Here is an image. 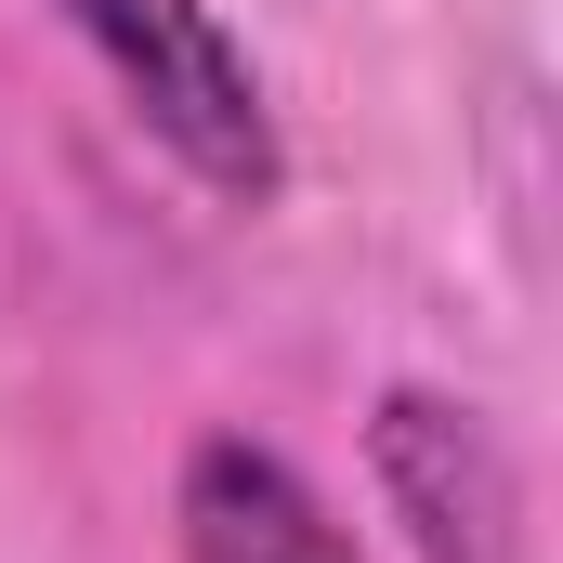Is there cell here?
<instances>
[{
    "label": "cell",
    "mask_w": 563,
    "mask_h": 563,
    "mask_svg": "<svg viewBox=\"0 0 563 563\" xmlns=\"http://www.w3.org/2000/svg\"><path fill=\"white\" fill-rule=\"evenodd\" d=\"M66 40L119 79V106L144 119V144L210 184L223 210H263L288 184V144H276V92L250 66V40L223 26V0H53Z\"/></svg>",
    "instance_id": "1"
},
{
    "label": "cell",
    "mask_w": 563,
    "mask_h": 563,
    "mask_svg": "<svg viewBox=\"0 0 563 563\" xmlns=\"http://www.w3.org/2000/svg\"><path fill=\"white\" fill-rule=\"evenodd\" d=\"M367 472H380V511L407 525L420 563H538V525H525V459L498 445L485 407L459 394H380L367 420Z\"/></svg>",
    "instance_id": "2"
},
{
    "label": "cell",
    "mask_w": 563,
    "mask_h": 563,
    "mask_svg": "<svg viewBox=\"0 0 563 563\" xmlns=\"http://www.w3.org/2000/svg\"><path fill=\"white\" fill-rule=\"evenodd\" d=\"M170 525H184V563H367L328 485L263 432H197L170 472Z\"/></svg>",
    "instance_id": "3"
}]
</instances>
